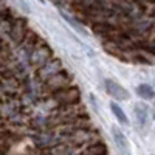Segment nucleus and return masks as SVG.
Returning a JSON list of instances; mask_svg holds the SVG:
<instances>
[{"instance_id": "1", "label": "nucleus", "mask_w": 155, "mask_h": 155, "mask_svg": "<svg viewBox=\"0 0 155 155\" xmlns=\"http://www.w3.org/2000/svg\"><path fill=\"white\" fill-rule=\"evenodd\" d=\"M104 84H106V88H107V93H109L110 96H113L115 99L126 101V99L130 98L129 92H127L123 85H120L118 82H115V81H112V79H106Z\"/></svg>"}, {"instance_id": "4", "label": "nucleus", "mask_w": 155, "mask_h": 155, "mask_svg": "<svg viewBox=\"0 0 155 155\" xmlns=\"http://www.w3.org/2000/svg\"><path fill=\"white\" fill-rule=\"evenodd\" d=\"M113 135H115V138H116V143L121 144L124 149H127V141H126V137H124L121 132L116 130V129H113Z\"/></svg>"}, {"instance_id": "3", "label": "nucleus", "mask_w": 155, "mask_h": 155, "mask_svg": "<svg viewBox=\"0 0 155 155\" xmlns=\"http://www.w3.org/2000/svg\"><path fill=\"white\" fill-rule=\"evenodd\" d=\"M112 110H113V113H115V116H116V120H118L120 123L129 124V120H127V116L124 115V110H123V109H120L116 104H112Z\"/></svg>"}, {"instance_id": "2", "label": "nucleus", "mask_w": 155, "mask_h": 155, "mask_svg": "<svg viewBox=\"0 0 155 155\" xmlns=\"http://www.w3.org/2000/svg\"><path fill=\"white\" fill-rule=\"evenodd\" d=\"M137 93L143 98V99H146V101H150V99L153 98V90H152V87L147 85V84L138 85V87H137Z\"/></svg>"}]
</instances>
